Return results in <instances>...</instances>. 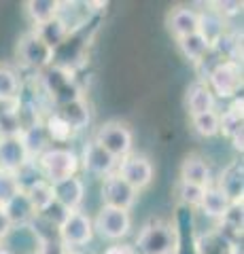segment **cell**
Masks as SVG:
<instances>
[{"label": "cell", "instance_id": "cell-1", "mask_svg": "<svg viewBox=\"0 0 244 254\" xmlns=\"http://www.w3.org/2000/svg\"><path fill=\"white\" fill-rule=\"evenodd\" d=\"M134 250L136 254H176L178 229L168 220L153 218L140 229Z\"/></svg>", "mask_w": 244, "mask_h": 254}, {"label": "cell", "instance_id": "cell-2", "mask_svg": "<svg viewBox=\"0 0 244 254\" xmlns=\"http://www.w3.org/2000/svg\"><path fill=\"white\" fill-rule=\"evenodd\" d=\"M36 165L41 170L43 178L47 182H58L70 176H77L79 170H81V163H79V155L73 148L68 146H49L36 157Z\"/></svg>", "mask_w": 244, "mask_h": 254}, {"label": "cell", "instance_id": "cell-3", "mask_svg": "<svg viewBox=\"0 0 244 254\" xmlns=\"http://www.w3.org/2000/svg\"><path fill=\"white\" fill-rule=\"evenodd\" d=\"M93 222V233H98L102 240L108 242H121L132 231V214L128 210L111 208V205H102L98 210Z\"/></svg>", "mask_w": 244, "mask_h": 254}, {"label": "cell", "instance_id": "cell-4", "mask_svg": "<svg viewBox=\"0 0 244 254\" xmlns=\"http://www.w3.org/2000/svg\"><path fill=\"white\" fill-rule=\"evenodd\" d=\"M204 83L210 87L215 98H221V100L238 98V91L242 89L240 62H219L208 72V76L204 78Z\"/></svg>", "mask_w": 244, "mask_h": 254}, {"label": "cell", "instance_id": "cell-5", "mask_svg": "<svg viewBox=\"0 0 244 254\" xmlns=\"http://www.w3.org/2000/svg\"><path fill=\"white\" fill-rule=\"evenodd\" d=\"M91 140L96 142V144H100L108 155H113L115 159L128 157L132 153V144H134L130 127L123 125L121 121L102 123L96 129V133H93Z\"/></svg>", "mask_w": 244, "mask_h": 254}, {"label": "cell", "instance_id": "cell-6", "mask_svg": "<svg viewBox=\"0 0 244 254\" xmlns=\"http://www.w3.org/2000/svg\"><path fill=\"white\" fill-rule=\"evenodd\" d=\"M115 174L128 182L134 190L140 193V190H145L147 187H151V182L155 178V168H153V163L149 157L130 153L128 157L119 159Z\"/></svg>", "mask_w": 244, "mask_h": 254}, {"label": "cell", "instance_id": "cell-7", "mask_svg": "<svg viewBox=\"0 0 244 254\" xmlns=\"http://www.w3.org/2000/svg\"><path fill=\"white\" fill-rule=\"evenodd\" d=\"M93 237V222L91 216L85 214L83 210H75L68 214V218L64 220V225L60 227V242L66 246L70 252H75L77 248L89 244Z\"/></svg>", "mask_w": 244, "mask_h": 254}, {"label": "cell", "instance_id": "cell-8", "mask_svg": "<svg viewBox=\"0 0 244 254\" xmlns=\"http://www.w3.org/2000/svg\"><path fill=\"white\" fill-rule=\"evenodd\" d=\"M17 58L30 70H45L53 64V51L47 47L34 32H28L19 38L17 45Z\"/></svg>", "mask_w": 244, "mask_h": 254}, {"label": "cell", "instance_id": "cell-9", "mask_svg": "<svg viewBox=\"0 0 244 254\" xmlns=\"http://www.w3.org/2000/svg\"><path fill=\"white\" fill-rule=\"evenodd\" d=\"M79 163L81 168L96 178H106L111 174L117 172V163L119 159H115L113 155H108L100 144H96L93 140H87L83 144V153L79 155Z\"/></svg>", "mask_w": 244, "mask_h": 254}, {"label": "cell", "instance_id": "cell-10", "mask_svg": "<svg viewBox=\"0 0 244 254\" xmlns=\"http://www.w3.org/2000/svg\"><path fill=\"white\" fill-rule=\"evenodd\" d=\"M102 205H111V208H119V210H132L134 203L138 199V190H134L123 178H119L117 174L102 178Z\"/></svg>", "mask_w": 244, "mask_h": 254}, {"label": "cell", "instance_id": "cell-11", "mask_svg": "<svg viewBox=\"0 0 244 254\" xmlns=\"http://www.w3.org/2000/svg\"><path fill=\"white\" fill-rule=\"evenodd\" d=\"M51 189H53V199L64 205L66 210H70V212L81 210V205L85 201V193H87V187H85V180L79 176V174L77 176L53 182Z\"/></svg>", "mask_w": 244, "mask_h": 254}, {"label": "cell", "instance_id": "cell-12", "mask_svg": "<svg viewBox=\"0 0 244 254\" xmlns=\"http://www.w3.org/2000/svg\"><path fill=\"white\" fill-rule=\"evenodd\" d=\"M242 100L234 98V104L225 113H219V133L230 138L238 150H242Z\"/></svg>", "mask_w": 244, "mask_h": 254}, {"label": "cell", "instance_id": "cell-13", "mask_svg": "<svg viewBox=\"0 0 244 254\" xmlns=\"http://www.w3.org/2000/svg\"><path fill=\"white\" fill-rule=\"evenodd\" d=\"M53 113H56L75 133L87 129L89 123H91V110H89V104L83 98L77 100V102H70L66 106H60V108L53 110Z\"/></svg>", "mask_w": 244, "mask_h": 254}, {"label": "cell", "instance_id": "cell-14", "mask_svg": "<svg viewBox=\"0 0 244 254\" xmlns=\"http://www.w3.org/2000/svg\"><path fill=\"white\" fill-rule=\"evenodd\" d=\"M225 32H227V21H225L223 15H219L215 9H212V4L208 9L198 11V34L210 47L215 45Z\"/></svg>", "mask_w": 244, "mask_h": 254}, {"label": "cell", "instance_id": "cell-15", "mask_svg": "<svg viewBox=\"0 0 244 254\" xmlns=\"http://www.w3.org/2000/svg\"><path fill=\"white\" fill-rule=\"evenodd\" d=\"M168 30L172 32V36L185 38L189 34L198 32V11L191 6H176L168 13Z\"/></svg>", "mask_w": 244, "mask_h": 254}, {"label": "cell", "instance_id": "cell-16", "mask_svg": "<svg viewBox=\"0 0 244 254\" xmlns=\"http://www.w3.org/2000/svg\"><path fill=\"white\" fill-rule=\"evenodd\" d=\"M28 153L21 138H2L0 140V170L4 172H17L23 163L28 161Z\"/></svg>", "mask_w": 244, "mask_h": 254}, {"label": "cell", "instance_id": "cell-17", "mask_svg": "<svg viewBox=\"0 0 244 254\" xmlns=\"http://www.w3.org/2000/svg\"><path fill=\"white\" fill-rule=\"evenodd\" d=\"M215 108H217V98L204 81L193 83L187 89V110L191 117L210 113V110H215Z\"/></svg>", "mask_w": 244, "mask_h": 254}, {"label": "cell", "instance_id": "cell-18", "mask_svg": "<svg viewBox=\"0 0 244 254\" xmlns=\"http://www.w3.org/2000/svg\"><path fill=\"white\" fill-rule=\"evenodd\" d=\"M183 182H191V185L200 187H210L212 185V174L210 165L206 163V159L200 155H189L183 163H180V178Z\"/></svg>", "mask_w": 244, "mask_h": 254}, {"label": "cell", "instance_id": "cell-19", "mask_svg": "<svg viewBox=\"0 0 244 254\" xmlns=\"http://www.w3.org/2000/svg\"><path fill=\"white\" fill-rule=\"evenodd\" d=\"M0 210L6 214V218H9V222L13 227H28L30 220L36 216L34 205L30 203L28 195L23 193V190H19V193L15 195L13 199L4 205V208H0Z\"/></svg>", "mask_w": 244, "mask_h": 254}, {"label": "cell", "instance_id": "cell-20", "mask_svg": "<svg viewBox=\"0 0 244 254\" xmlns=\"http://www.w3.org/2000/svg\"><path fill=\"white\" fill-rule=\"evenodd\" d=\"M221 193L230 199L232 203L236 201H242V195H244V178H242V165L234 163L230 168H225L223 174L219 176V182L215 185Z\"/></svg>", "mask_w": 244, "mask_h": 254}, {"label": "cell", "instance_id": "cell-21", "mask_svg": "<svg viewBox=\"0 0 244 254\" xmlns=\"http://www.w3.org/2000/svg\"><path fill=\"white\" fill-rule=\"evenodd\" d=\"M19 138L23 142V146H26V153L30 159H36L41 153H45L47 148L51 146V142H49V136H47V131H45V125L43 121H36L32 125H28V127H23V131L19 133Z\"/></svg>", "mask_w": 244, "mask_h": 254}, {"label": "cell", "instance_id": "cell-22", "mask_svg": "<svg viewBox=\"0 0 244 254\" xmlns=\"http://www.w3.org/2000/svg\"><path fill=\"white\" fill-rule=\"evenodd\" d=\"M32 32L38 38H41L47 47H49L51 51H56L58 47L70 36V30H68V26L64 23V19H62V17H53L49 21L41 23V26H34Z\"/></svg>", "mask_w": 244, "mask_h": 254}, {"label": "cell", "instance_id": "cell-23", "mask_svg": "<svg viewBox=\"0 0 244 254\" xmlns=\"http://www.w3.org/2000/svg\"><path fill=\"white\" fill-rule=\"evenodd\" d=\"M21 98V76L15 68L0 64V102L13 104Z\"/></svg>", "mask_w": 244, "mask_h": 254}, {"label": "cell", "instance_id": "cell-24", "mask_svg": "<svg viewBox=\"0 0 244 254\" xmlns=\"http://www.w3.org/2000/svg\"><path fill=\"white\" fill-rule=\"evenodd\" d=\"M230 199L219 190L215 185H210L206 187V193H204L202 197V203H200V212L204 214V216H208V218H217V220H221L223 218V214L227 212V208H230Z\"/></svg>", "mask_w": 244, "mask_h": 254}, {"label": "cell", "instance_id": "cell-25", "mask_svg": "<svg viewBox=\"0 0 244 254\" xmlns=\"http://www.w3.org/2000/svg\"><path fill=\"white\" fill-rule=\"evenodd\" d=\"M234 248L230 242H225L217 231L202 233L195 240V252L198 254H234Z\"/></svg>", "mask_w": 244, "mask_h": 254}, {"label": "cell", "instance_id": "cell-26", "mask_svg": "<svg viewBox=\"0 0 244 254\" xmlns=\"http://www.w3.org/2000/svg\"><path fill=\"white\" fill-rule=\"evenodd\" d=\"M26 11L34 26H41V23L58 17L60 2L58 0H30V2H26Z\"/></svg>", "mask_w": 244, "mask_h": 254}, {"label": "cell", "instance_id": "cell-27", "mask_svg": "<svg viewBox=\"0 0 244 254\" xmlns=\"http://www.w3.org/2000/svg\"><path fill=\"white\" fill-rule=\"evenodd\" d=\"M178 49H180V53H183L185 60L198 64L204 58V55L210 51V45L204 41L198 32H195V34H189L185 38H178Z\"/></svg>", "mask_w": 244, "mask_h": 254}, {"label": "cell", "instance_id": "cell-28", "mask_svg": "<svg viewBox=\"0 0 244 254\" xmlns=\"http://www.w3.org/2000/svg\"><path fill=\"white\" fill-rule=\"evenodd\" d=\"M43 125H45L47 136H49V142H56V144H64V142H68L75 136V131L70 129V127L62 121L53 110L43 119Z\"/></svg>", "mask_w": 244, "mask_h": 254}, {"label": "cell", "instance_id": "cell-29", "mask_svg": "<svg viewBox=\"0 0 244 254\" xmlns=\"http://www.w3.org/2000/svg\"><path fill=\"white\" fill-rule=\"evenodd\" d=\"M13 176L17 180L19 190H23V193H26L28 189H32L34 185H38L41 180H45L41 170H38V165H36V159H28L17 172H13Z\"/></svg>", "mask_w": 244, "mask_h": 254}, {"label": "cell", "instance_id": "cell-30", "mask_svg": "<svg viewBox=\"0 0 244 254\" xmlns=\"http://www.w3.org/2000/svg\"><path fill=\"white\" fill-rule=\"evenodd\" d=\"M204 193H206V187L191 185V182H183V180H178V185H176V197H178V201L183 203V208H187V210L200 208Z\"/></svg>", "mask_w": 244, "mask_h": 254}, {"label": "cell", "instance_id": "cell-31", "mask_svg": "<svg viewBox=\"0 0 244 254\" xmlns=\"http://www.w3.org/2000/svg\"><path fill=\"white\" fill-rule=\"evenodd\" d=\"M191 127H193V131L202 138L217 136L219 133V113L217 110H210V113L191 117Z\"/></svg>", "mask_w": 244, "mask_h": 254}, {"label": "cell", "instance_id": "cell-32", "mask_svg": "<svg viewBox=\"0 0 244 254\" xmlns=\"http://www.w3.org/2000/svg\"><path fill=\"white\" fill-rule=\"evenodd\" d=\"M26 195H28L30 203L34 205V210H36V212H41L43 208H47V205L53 201V189H51V182L41 180V182H38V185H34L32 189H28V190H26Z\"/></svg>", "mask_w": 244, "mask_h": 254}, {"label": "cell", "instance_id": "cell-33", "mask_svg": "<svg viewBox=\"0 0 244 254\" xmlns=\"http://www.w3.org/2000/svg\"><path fill=\"white\" fill-rule=\"evenodd\" d=\"M30 233L34 235V240L36 244H41V242H51V240H60V231H58V227H53L51 222H47L45 218L38 216V212H36V216L30 220Z\"/></svg>", "mask_w": 244, "mask_h": 254}, {"label": "cell", "instance_id": "cell-34", "mask_svg": "<svg viewBox=\"0 0 244 254\" xmlns=\"http://www.w3.org/2000/svg\"><path fill=\"white\" fill-rule=\"evenodd\" d=\"M17 193H19V187H17L15 176L11 172L0 170V208H4Z\"/></svg>", "mask_w": 244, "mask_h": 254}, {"label": "cell", "instance_id": "cell-35", "mask_svg": "<svg viewBox=\"0 0 244 254\" xmlns=\"http://www.w3.org/2000/svg\"><path fill=\"white\" fill-rule=\"evenodd\" d=\"M68 214H70V210H66L64 205L53 199L49 205H47V208H43L41 212H38V216L45 218L47 222H51L53 227H58V231H60V227L64 225V220L68 218Z\"/></svg>", "mask_w": 244, "mask_h": 254}, {"label": "cell", "instance_id": "cell-36", "mask_svg": "<svg viewBox=\"0 0 244 254\" xmlns=\"http://www.w3.org/2000/svg\"><path fill=\"white\" fill-rule=\"evenodd\" d=\"M219 222H225L234 229H240L242 231V222H244V214H242V201H236V203H230V208L223 214V218Z\"/></svg>", "mask_w": 244, "mask_h": 254}, {"label": "cell", "instance_id": "cell-37", "mask_svg": "<svg viewBox=\"0 0 244 254\" xmlns=\"http://www.w3.org/2000/svg\"><path fill=\"white\" fill-rule=\"evenodd\" d=\"M34 254H70V250H68L60 240H51V242H41V244H36Z\"/></svg>", "mask_w": 244, "mask_h": 254}, {"label": "cell", "instance_id": "cell-38", "mask_svg": "<svg viewBox=\"0 0 244 254\" xmlns=\"http://www.w3.org/2000/svg\"><path fill=\"white\" fill-rule=\"evenodd\" d=\"M212 9L227 19L230 15H236V13L242 11V2H227V0H225V2H215V4H212Z\"/></svg>", "mask_w": 244, "mask_h": 254}, {"label": "cell", "instance_id": "cell-39", "mask_svg": "<svg viewBox=\"0 0 244 254\" xmlns=\"http://www.w3.org/2000/svg\"><path fill=\"white\" fill-rule=\"evenodd\" d=\"M102 254H136V250H134V246H130V244L117 242L113 246H108V248H104Z\"/></svg>", "mask_w": 244, "mask_h": 254}, {"label": "cell", "instance_id": "cell-40", "mask_svg": "<svg viewBox=\"0 0 244 254\" xmlns=\"http://www.w3.org/2000/svg\"><path fill=\"white\" fill-rule=\"evenodd\" d=\"M11 231H13V225L6 218V214L0 210V244H4V240L11 235Z\"/></svg>", "mask_w": 244, "mask_h": 254}, {"label": "cell", "instance_id": "cell-41", "mask_svg": "<svg viewBox=\"0 0 244 254\" xmlns=\"http://www.w3.org/2000/svg\"><path fill=\"white\" fill-rule=\"evenodd\" d=\"M0 254H13L9 248H6V246L4 244H0Z\"/></svg>", "mask_w": 244, "mask_h": 254}, {"label": "cell", "instance_id": "cell-42", "mask_svg": "<svg viewBox=\"0 0 244 254\" xmlns=\"http://www.w3.org/2000/svg\"><path fill=\"white\" fill-rule=\"evenodd\" d=\"M70 254H79V252H70Z\"/></svg>", "mask_w": 244, "mask_h": 254}, {"label": "cell", "instance_id": "cell-43", "mask_svg": "<svg viewBox=\"0 0 244 254\" xmlns=\"http://www.w3.org/2000/svg\"><path fill=\"white\" fill-rule=\"evenodd\" d=\"M30 254H34V252H30Z\"/></svg>", "mask_w": 244, "mask_h": 254}]
</instances>
